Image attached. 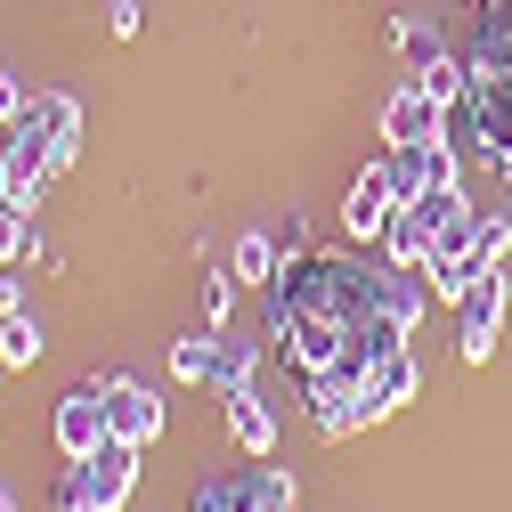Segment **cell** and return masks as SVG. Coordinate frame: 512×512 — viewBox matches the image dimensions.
I'll return each mask as SVG.
<instances>
[{"label":"cell","mask_w":512,"mask_h":512,"mask_svg":"<svg viewBox=\"0 0 512 512\" xmlns=\"http://www.w3.org/2000/svg\"><path fill=\"white\" fill-rule=\"evenodd\" d=\"M131 480H139V447L131 439H106L98 456L57 472V512H122V504H131Z\"/></svg>","instance_id":"1"},{"label":"cell","mask_w":512,"mask_h":512,"mask_svg":"<svg viewBox=\"0 0 512 512\" xmlns=\"http://www.w3.org/2000/svg\"><path fill=\"white\" fill-rule=\"evenodd\" d=\"M49 439H57V456H66V464L98 456V447L114 439V431H106V374H98V382H74V391L57 399V415H49Z\"/></svg>","instance_id":"2"},{"label":"cell","mask_w":512,"mask_h":512,"mask_svg":"<svg viewBox=\"0 0 512 512\" xmlns=\"http://www.w3.org/2000/svg\"><path fill=\"white\" fill-rule=\"evenodd\" d=\"M391 212H399V171H391V155H374V163L358 171V187L342 196V228H350V244H382Z\"/></svg>","instance_id":"3"},{"label":"cell","mask_w":512,"mask_h":512,"mask_svg":"<svg viewBox=\"0 0 512 512\" xmlns=\"http://www.w3.org/2000/svg\"><path fill=\"white\" fill-rule=\"evenodd\" d=\"M17 131L49 155V171H66V163L82 155V106H74V98H57V90H33V106L17 114Z\"/></svg>","instance_id":"4"},{"label":"cell","mask_w":512,"mask_h":512,"mask_svg":"<svg viewBox=\"0 0 512 512\" xmlns=\"http://www.w3.org/2000/svg\"><path fill=\"white\" fill-rule=\"evenodd\" d=\"M496 334H504V269H488L456 301V350H464V366H488L496 358Z\"/></svg>","instance_id":"5"},{"label":"cell","mask_w":512,"mask_h":512,"mask_svg":"<svg viewBox=\"0 0 512 512\" xmlns=\"http://www.w3.org/2000/svg\"><path fill=\"white\" fill-rule=\"evenodd\" d=\"M431 139H447V106L423 98L415 82H399L382 98V147H431Z\"/></svg>","instance_id":"6"},{"label":"cell","mask_w":512,"mask_h":512,"mask_svg":"<svg viewBox=\"0 0 512 512\" xmlns=\"http://www.w3.org/2000/svg\"><path fill=\"white\" fill-rule=\"evenodd\" d=\"M106 431L131 439V447H155L163 439V399L147 382H131V374H106Z\"/></svg>","instance_id":"7"},{"label":"cell","mask_w":512,"mask_h":512,"mask_svg":"<svg viewBox=\"0 0 512 512\" xmlns=\"http://www.w3.org/2000/svg\"><path fill=\"white\" fill-rule=\"evenodd\" d=\"M49 179H57V171H49V155H41V147L17 131V122H9V139H0V204H9V212H33Z\"/></svg>","instance_id":"8"},{"label":"cell","mask_w":512,"mask_h":512,"mask_svg":"<svg viewBox=\"0 0 512 512\" xmlns=\"http://www.w3.org/2000/svg\"><path fill=\"white\" fill-rule=\"evenodd\" d=\"M415 391H423V366H415V350H391V358H374V366H366L358 415H366V423H382V415H399Z\"/></svg>","instance_id":"9"},{"label":"cell","mask_w":512,"mask_h":512,"mask_svg":"<svg viewBox=\"0 0 512 512\" xmlns=\"http://www.w3.org/2000/svg\"><path fill=\"white\" fill-rule=\"evenodd\" d=\"M391 171H399V204L407 196H431V187H456V147L431 139V147H391Z\"/></svg>","instance_id":"10"},{"label":"cell","mask_w":512,"mask_h":512,"mask_svg":"<svg viewBox=\"0 0 512 512\" xmlns=\"http://www.w3.org/2000/svg\"><path fill=\"white\" fill-rule=\"evenodd\" d=\"M423 252H431V212L399 204L391 228H382V261H391V269H423Z\"/></svg>","instance_id":"11"},{"label":"cell","mask_w":512,"mask_h":512,"mask_svg":"<svg viewBox=\"0 0 512 512\" xmlns=\"http://www.w3.org/2000/svg\"><path fill=\"white\" fill-rule=\"evenodd\" d=\"M220 407H228V431H236V447H244V456H269V447H277V423H269L261 391H228Z\"/></svg>","instance_id":"12"},{"label":"cell","mask_w":512,"mask_h":512,"mask_svg":"<svg viewBox=\"0 0 512 512\" xmlns=\"http://www.w3.org/2000/svg\"><path fill=\"white\" fill-rule=\"evenodd\" d=\"M236 285H277V269H285V244L277 236H261V228H252V236H236Z\"/></svg>","instance_id":"13"},{"label":"cell","mask_w":512,"mask_h":512,"mask_svg":"<svg viewBox=\"0 0 512 512\" xmlns=\"http://www.w3.org/2000/svg\"><path fill=\"white\" fill-rule=\"evenodd\" d=\"M212 350H220V326L179 334V342H171V374H179V382H212Z\"/></svg>","instance_id":"14"},{"label":"cell","mask_w":512,"mask_h":512,"mask_svg":"<svg viewBox=\"0 0 512 512\" xmlns=\"http://www.w3.org/2000/svg\"><path fill=\"white\" fill-rule=\"evenodd\" d=\"M212 391L228 399V391H252V342H236L228 326H220V350H212Z\"/></svg>","instance_id":"15"},{"label":"cell","mask_w":512,"mask_h":512,"mask_svg":"<svg viewBox=\"0 0 512 512\" xmlns=\"http://www.w3.org/2000/svg\"><path fill=\"white\" fill-rule=\"evenodd\" d=\"M33 358H41V326H33L25 309H9V317H0V366H9V374H25Z\"/></svg>","instance_id":"16"},{"label":"cell","mask_w":512,"mask_h":512,"mask_svg":"<svg viewBox=\"0 0 512 512\" xmlns=\"http://www.w3.org/2000/svg\"><path fill=\"white\" fill-rule=\"evenodd\" d=\"M25 252H33V228H25V212H9V204H0V269H17Z\"/></svg>","instance_id":"17"},{"label":"cell","mask_w":512,"mask_h":512,"mask_svg":"<svg viewBox=\"0 0 512 512\" xmlns=\"http://www.w3.org/2000/svg\"><path fill=\"white\" fill-rule=\"evenodd\" d=\"M228 309H236V277H204V326H228Z\"/></svg>","instance_id":"18"},{"label":"cell","mask_w":512,"mask_h":512,"mask_svg":"<svg viewBox=\"0 0 512 512\" xmlns=\"http://www.w3.org/2000/svg\"><path fill=\"white\" fill-rule=\"evenodd\" d=\"M480 252H488V261L512 252V220H504V212H480Z\"/></svg>","instance_id":"19"},{"label":"cell","mask_w":512,"mask_h":512,"mask_svg":"<svg viewBox=\"0 0 512 512\" xmlns=\"http://www.w3.org/2000/svg\"><path fill=\"white\" fill-rule=\"evenodd\" d=\"M139 25H147L139 0H106V33H114V41H139Z\"/></svg>","instance_id":"20"},{"label":"cell","mask_w":512,"mask_h":512,"mask_svg":"<svg viewBox=\"0 0 512 512\" xmlns=\"http://www.w3.org/2000/svg\"><path fill=\"white\" fill-rule=\"evenodd\" d=\"M25 106H33V98H25V82H17V74H0V122H17Z\"/></svg>","instance_id":"21"},{"label":"cell","mask_w":512,"mask_h":512,"mask_svg":"<svg viewBox=\"0 0 512 512\" xmlns=\"http://www.w3.org/2000/svg\"><path fill=\"white\" fill-rule=\"evenodd\" d=\"M0 512H17V496H9V488H0Z\"/></svg>","instance_id":"22"}]
</instances>
